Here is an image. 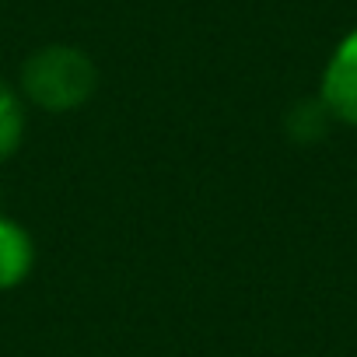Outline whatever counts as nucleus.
I'll list each match as a JSON object with an SVG mask.
<instances>
[{
  "mask_svg": "<svg viewBox=\"0 0 357 357\" xmlns=\"http://www.w3.org/2000/svg\"><path fill=\"white\" fill-rule=\"evenodd\" d=\"M25 137V105L11 84L0 81V161H8Z\"/></svg>",
  "mask_w": 357,
  "mask_h": 357,
  "instance_id": "nucleus-4",
  "label": "nucleus"
},
{
  "mask_svg": "<svg viewBox=\"0 0 357 357\" xmlns=\"http://www.w3.org/2000/svg\"><path fill=\"white\" fill-rule=\"evenodd\" d=\"M329 109L322 105V98H312V102H298L291 112H287V133L298 140V144H312L319 137H326V126H329Z\"/></svg>",
  "mask_w": 357,
  "mask_h": 357,
  "instance_id": "nucleus-5",
  "label": "nucleus"
},
{
  "mask_svg": "<svg viewBox=\"0 0 357 357\" xmlns=\"http://www.w3.org/2000/svg\"><path fill=\"white\" fill-rule=\"evenodd\" d=\"M36 263V245L32 235L11 221V218H0V291H11L18 287Z\"/></svg>",
  "mask_w": 357,
  "mask_h": 357,
  "instance_id": "nucleus-3",
  "label": "nucleus"
},
{
  "mask_svg": "<svg viewBox=\"0 0 357 357\" xmlns=\"http://www.w3.org/2000/svg\"><path fill=\"white\" fill-rule=\"evenodd\" d=\"M98 88L91 56L77 46H43L22 67V91L43 112H74Z\"/></svg>",
  "mask_w": 357,
  "mask_h": 357,
  "instance_id": "nucleus-1",
  "label": "nucleus"
},
{
  "mask_svg": "<svg viewBox=\"0 0 357 357\" xmlns=\"http://www.w3.org/2000/svg\"><path fill=\"white\" fill-rule=\"evenodd\" d=\"M319 98L336 123L357 126V29L350 36H343V43L333 50V56L322 70Z\"/></svg>",
  "mask_w": 357,
  "mask_h": 357,
  "instance_id": "nucleus-2",
  "label": "nucleus"
}]
</instances>
